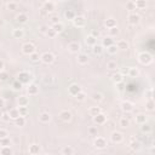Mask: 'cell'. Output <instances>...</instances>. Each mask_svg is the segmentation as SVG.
Returning a JSON list of instances; mask_svg holds the SVG:
<instances>
[{
    "label": "cell",
    "mask_w": 155,
    "mask_h": 155,
    "mask_svg": "<svg viewBox=\"0 0 155 155\" xmlns=\"http://www.w3.org/2000/svg\"><path fill=\"white\" fill-rule=\"evenodd\" d=\"M148 93V99H153V89H149L147 91Z\"/></svg>",
    "instance_id": "6125c7cd"
},
{
    "label": "cell",
    "mask_w": 155,
    "mask_h": 155,
    "mask_svg": "<svg viewBox=\"0 0 155 155\" xmlns=\"http://www.w3.org/2000/svg\"><path fill=\"white\" fill-rule=\"evenodd\" d=\"M85 41H86V44L87 45H90V46H95V45H97V39L95 38V37H92L91 34L90 35H87L86 37V39H85Z\"/></svg>",
    "instance_id": "cb8c5ba5"
},
{
    "label": "cell",
    "mask_w": 155,
    "mask_h": 155,
    "mask_svg": "<svg viewBox=\"0 0 155 155\" xmlns=\"http://www.w3.org/2000/svg\"><path fill=\"white\" fill-rule=\"evenodd\" d=\"M9 79V73L8 72H0V80L1 81H6V80Z\"/></svg>",
    "instance_id": "db71d44e"
},
{
    "label": "cell",
    "mask_w": 155,
    "mask_h": 155,
    "mask_svg": "<svg viewBox=\"0 0 155 155\" xmlns=\"http://www.w3.org/2000/svg\"><path fill=\"white\" fill-rule=\"evenodd\" d=\"M22 84L18 81V80H16V81H13V84H12V87H13V90H16V91H18V90H21L22 89Z\"/></svg>",
    "instance_id": "816d5d0a"
},
{
    "label": "cell",
    "mask_w": 155,
    "mask_h": 155,
    "mask_svg": "<svg viewBox=\"0 0 155 155\" xmlns=\"http://www.w3.org/2000/svg\"><path fill=\"white\" fill-rule=\"evenodd\" d=\"M145 108H147V110L153 112V110H154V108H155L154 101H153V99H148V101H147V103H145Z\"/></svg>",
    "instance_id": "60d3db41"
},
{
    "label": "cell",
    "mask_w": 155,
    "mask_h": 155,
    "mask_svg": "<svg viewBox=\"0 0 155 155\" xmlns=\"http://www.w3.org/2000/svg\"><path fill=\"white\" fill-rule=\"evenodd\" d=\"M105 120H107V115H105V114H103V113H101V114H98V115L93 116V121H95V124H97V125L104 124Z\"/></svg>",
    "instance_id": "4fadbf2b"
},
{
    "label": "cell",
    "mask_w": 155,
    "mask_h": 155,
    "mask_svg": "<svg viewBox=\"0 0 155 155\" xmlns=\"http://www.w3.org/2000/svg\"><path fill=\"white\" fill-rule=\"evenodd\" d=\"M43 10H45L46 12H51L55 10V3L53 1H45L43 4Z\"/></svg>",
    "instance_id": "9a60e30c"
},
{
    "label": "cell",
    "mask_w": 155,
    "mask_h": 155,
    "mask_svg": "<svg viewBox=\"0 0 155 155\" xmlns=\"http://www.w3.org/2000/svg\"><path fill=\"white\" fill-rule=\"evenodd\" d=\"M112 80H113V81L115 83V84H120V83L124 80V76H123V74H121V73H115V74H113Z\"/></svg>",
    "instance_id": "1f68e13d"
},
{
    "label": "cell",
    "mask_w": 155,
    "mask_h": 155,
    "mask_svg": "<svg viewBox=\"0 0 155 155\" xmlns=\"http://www.w3.org/2000/svg\"><path fill=\"white\" fill-rule=\"evenodd\" d=\"M75 12H74L73 10H65L64 11V17L65 19H68V21H73L74 18H75Z\"/></svg>",
    "instance_id": "4316f807"
},
{
    "label": "cell",
    "mask_w": 155,
    "mask_h": 155,
    "mask_svg": "<svg viewBox=\"0 0 155 155\" xmlns=\"http://www.w3.org/2000/svg\"><path fill=\"white\" fill-rule=\"evenodd\" d=\"M37 50H35V46L33 43H25L22 45V52L27 56H30L32 53H34Z\"/></svg>",
    "instance_id": "277c9868"
},
{
    "label": "cell",
    "mask_w": 155,
    "mask_h": 155,
    "mask_svg": "<svg viewBox=\"0 0 155 155\" xmlns=\"http://www.w3.org/2000/svg\"><path fill=\"white\" fill-rule=\"evenodd\" d=\"M89 131H90V133H91V134H95V133H97V130H96V127H91V129H90Z\"/></svg>",
    "instance_id": "be15d7a7"
},
{
    "label": "cell",
    "mask_w": 155,
    "mask_h": 155,
    "mask_svg": "<svg viewBox=\"0 0 155 155\" xmlns=\"http://www.w3.org/2000/svg\"><path fill=\"white\" fill-rule=\"evenodd\" d=\"M3 70H4V62L0 59V72H3Z\"/></svg>",
    "instance_id": "e7e4bbea"
},
{
    "label": "cell",
    "mask_w": 155,
    "mask_h": 155,
    "mask_svg": "<svg viewBox=\"0 0 155 155\" xmlns=\"http://www.w3.org/2000/svg\"><path fill=\"white\" fill-rule=\"evenodd\" d=\"M91 35H92V37H95V38L97 39V38L99 37V30H97V29H93V30H92V33H91Z\"/></svg>",
    "instance_id": "94428289"
},
{
    "label": "cell",
    "mask_w": 155,
    "mask_h": 155,
    "mask_svg": "<svg viewBox=\"0 0 155 155\" xmlns=\"http://www.w3.org/2000/svg\"><path fill=\"white\" fill-rule=\"evenodd\" d=\"M59 118L62 121H64V123H68V121L72 120V113L69 110H62L59 113Z\"/></svg>",
    "instance_id": "8fae6325"
},
{
    "label": "cell",
    "mask_w": 155,
    "mask_h": 155,
    "mask_svg": "<svg viewBox=\"0 0 155 155\" xmlns=\"http://www.w3.org/2000/svg\"><path fill=\"white\" fill-rule=\"evenodd\" d=\"M75 98H76L78 102H83V101H85V98H86V93L84 91H80L78 95L75 96Z\"/></svg>",
    "instance_id": "7dc6e473"
},
{
    "label": "cell",
    "mask_w": 155,
    "mask_h": 155,
    "mask_svg": "<svg viewBox=\"0 0 155 155\" xmlns=\"http://www.w3.org/2000/svg\"><path fill=\"white\" fill-rule=\"evenodd\" d=\"M130 147H131V149H133V150H139V149H141V143H139L134 137H131Z\"/></svg>",
    "instance_id": "44dd1931"
},
{
    "label": "cell",
    "mask_w": 155,
    "mask_h": 155,
    "mask_svg": "<svg viewBox=\"0 0 155 155\" xmlns=\"http://www.w3.org/2000/svg\"><path fill=\"white\" fill-rule=\"evenodd\" d=\"M18 110H19V116H23V118H25V116L29 114L28 107H19V108H18Z\"/></svg>",
    "instance_id": "ab89813d"
},
{
    "label": "cell",
    "mask_w": 155,
    "mask_h": 155,
    "mask_svg": "<svg viewBox=\"0 0 155 155\" xmlns=\"http://www.w3.org/2000/svg\"><path fill=\"white\" fill-rule=\"evenodd\" d=\"M0 155H12V149L10 147H1L0 148Z\"/></svg>",
    "instance_id": "8d00e7d4"
},
{
    "label": "cell",
    "mask_w": 155,
    "mask_h": 155,
    "mask_svg": "<svg viewBox=\"0 0 155 155\" xmlns=\"http://www.w3.org/2000/svg\"><path fill=\"white\" fill-rule=\"evenodd\" d=\"M136 123L138 124V125H143V124H145L147 123V115L145 114H138V115H136Z\"/></svg>",
    "instance_id": "603a6c76"
},
{
    "label": "cell",
    "mask_w": 155,
    "mask_h": 155,
    "mask_svg": "<svg viewBox=\"0 0 155 155\" xmlns=\"http://www.w3.org/2000/svg\"><path fill=\"white\" fill-rule=\"evenodd\" d=\"M134 6H136V9L142 10V9H145L147 3L145 0H137V1H134Z\"/></svg>",
    "instance_id": "f35d334b"
},
{
    "label": "cell",
    "mask_w": 155,
    "mask_h": 155,
    "mask_svg": "<svg viewBox=\"0 0 155 155\" xmlns=\"http://www.w3.org/2000/svg\"><path fill=\"white\" fill-rule=\"evenodd\" d=\"M15 124H16V126H18V127L24 126V125H25V118H23V116L17 118V119L15 120Z\"/></svg>",
    "instance_id": "7bdbcfd3"
},
{
    "label": "cell",
    "mask_w": 155,
    "mask_h": 155,
    "mask_svg": "<svg viewBox=\"0 0 155 155\" xmlns=\"http://www.w3.org/2000/svg\"><path fill=\"white\" fill-rule=\"evenodd\" d=\"M115 45H116L118 50H127V49H129V46H130L129 43H127L126 40H123V39L119 40V41H118Z\"/></svg>",
    "instance_id": "ac0fdd59"
},
{
    "label": "cell",
    "mask_w": 155,
    "mask_h": 155,
    "mask_svg": "<svg viewBox=\"0 0 155 155\" xmlns=\"http://www.w3.org/2000/svg\"><path fill=\"white\" fill-rule=\"evenodd\" d=\"M89 62V56L86 53H79L78 55V63L80 64H86Z\"/></svg>",
    "instance_id": "7402d4cb"
},
{
    "label": "cell",
    "mask_w": 155,
    "mask_h": 155,
    "mask_svg": "<svg viewBox=\"0 0 155 155\" xmlns=\"http://www.w3.org/2000/svg\"><path fill=\"white\" fill-rule=\"evenodd\" d=\"M126 8L129 10H136V6H134V1H127L126 3Z\"/></svg>",
    "instance_id": "6f0895ef"
},
{
    "label": "cell",
    "mask_w": 155,
    "mask_h": 155,
    "mask_svg": "<svg viewBox=\"0 0 155 155\" xmlns=\"http://www.w3.org/2000/svg\"><path fill=\"white\" fill-rule=\"evenodd\" d=\"M45 155H49V154H45Z\"/></svg>",
    "instance_id": "003e7915"
},
{
    "label": "cell",
    "mask_w": 155,
    "mask_h": 155,
    "mask_svg": "<svg viewBox=\"0 0 155 155\" xmlns=\"http://www.w3.org/2000/svg\"><path fill=\"white\" fill-rule=\"evenodd\" d=\"M89 113H90L91 116H96V115H98V114L102 113V109H101V107H91Z\"/></svg>",
    "instance_id": "f1b7e54d"
},
{
    "label": "cell",
    "mask_w": 155,
    "mask_h": 155,
    "mask_svg": "<svg viewBox=\"0 0 155 155\" xmlns=\"http://www.w3.org/2000/svg\"><path fill=\"white\" fill-rule=\"evenodd\" d=\"M107 51H108V53H109V55H115V53L118 52V48H116V45L114 44V45L109 46V48H107Z\"/></svg>",
    "instance_id": "f6af8a7d"
},
{
    "label": "cell",
    "mask_w": 155,
    "mask_h": 155,
    "mask_svg": "<svg viewBox=\"0 0 155 155\" xmlns=\"http://www.w3.org/2000/svg\"><path fill=\"white\" fill-rule=\"evenodd\" d=\"M92 99L95 101V102H101V101L103 99V95L101 92H95L92 95Z\"/></svg>",
    "instance_id": "ee69618b"
},
{
    "label": "cell",
    "mask_w": 155,
    "mask_h": 155,
    "mask_svg": "<svg viewBox=\"0 0 155 155\" xmlns=\"http://www.w3.org/2000/svg\"><path fill=\"white\" fill-rule=\"evenodd\" d=\"M46 35H49L50 38H55L57 35V33L52 29V27H49V29H48V33H46Z\"/></svg>",
    "instance_id": "11a10c76"
},
{
    "label": "cell",
    "mask_w": 155,
    "mask_h": 155,
    "mask_svg": "<svg viewBox=\"0 0 155 155\" xmlns=\"http://www.w3.org/2000/svg\"><path fill=\"white\" fill-rule=\"evenodd\" d=\"M8 137H9V132L4 129H0V139H4V138H8Z\"/></svg>",
    "instance_id": "9f6ffc18"
},
{
    "label": "cell",
    "mask_w": 155,
    "mask_h": 155,
    "mask_svg": "<svg viewBox=\"0 0 155 155\" xmlns=\"http://www.w3.org/2000/svg\"><path fill=\"white\" fill-rule=\"evenodd\" d=\"M138 61H139L141 64L148 65V64H150L153 62V56L149 52H141L138 55Z\"/></svg>",
    "instance_id": "6da1fadb"
},
{
    "label": "cell",
    "mask_w": 155,
    "mask_h": 155,
    "mask_svg": "<svg viewBox=\"0 0 155 155\" xmlns=\"http://www.w3.org/2000/svg\"><path fill=\"white\" fill-rule=\"evenodd\" d=\"M9 115L12 120H16L17 118H19V110L18 108H12V109L9 112Z\"/></svg>",
    "instance_id": "83f0119b"
},
{
    "label": "cell",
    "mask_w": 155,
    "mask_h": 155,
    "mask_svg": "<svg viewBox=\"0 0 155 155\" xmlns=\"http://www.w3.org/2000/svg\"><path fill=\"white\" fill-rule=\"evenodd\" d=\"M108 32H109V37H110V38L116 37V35L119 34V28H118V27H114V28L108 29Z\"/></svg>",
    "instance_id": "bcb514c9"
},
{
    "label": "cell",
    "mask_w": 155,
    "mask_h": 155,
    "mask_svg": "<svg viewBox=\"0 0 155 155\" xmlns=\"http://www.w3.org/2000/svg\"><path fill=\"white\" fill-rule=\"evenodd\" d=\"M29 58H30V61L32 62H39V59H40V55L35 51L34 53H32V55L29 56Z\"/></svg>",
    "instance_id": "681fc988"
},
{
    "label": "cell",
    "mask_w": 155,
    "mask_h": 155,
    "mask_svg": "<svg viewBox=\"0 0 155 155\" xmlns=\"http://www.w3.org/2000/svg\"><path fill=\"white\" fill-rule=\"evenodd\" d=\"M29 104V99L27 96H21L18 97V105L19 107H27Z\"/></svg>",
    "instance_id": "484cf974"
},
{
    "label": "cell",
    "mask_w": 155,
    "mask_h": 155,
    "mask_svg": "<svg viewBox=\"0 0 155 155\" xmlns=\"http://www.w3.org/2000/svg\"><path fill=\"white\" fill-rule=\"evenodd\" d=\"M107 68L109 70H116L118 68V63L115 62V61H109V62L107 63Z\"/></svg>",
    "instance_id": "b9f144b4"
},
{
    "label": "cell",
    "mask_w": 155,
    "mask_h": 155,
    "mask_svg": "<svg viewBox=\"0 0 155 155\" xmlns=\"http://www.w3.org/2000/svg\"><path fill=\"white\" fill-rule=\"evenodd\" d=\"M30 79H32V75H30V73L29 72H19V74L17 75V80L19 83H21L22 85H25V84H29L30 81Z\"/></svg>",
    "instance_id": "7a4b0ae2"
},
{
    "label": "cell",
    "mask_w": 155,
    "mask_h": 155,
    "mask_svg": "<svg viewBox=\"0 0 155 155\" xmlns=\"http://www.w3.org/2000/svg\"><path fill=\"white\" fill-rule=\"evenodd\" d=\"M119 125H120L121 127H129V126H130V120L127 119L126 116L120 118V120H119Z\"/></svg>",
    "instance_id": "836d02e7"
},
{
    "label": "cell",
    "mask_w": 155,
    "mask_h": 155,
    "mask_svg": "<svg viewBox=\"0 0 155 155\" xmlns=\"http://www.w3.org/2000/svg\"><path fill=\"white\" fill-rule=\"evenodd\" d=\"M138 75H139L138 68H136V67H131V68H129V76L130 78H137Z\"/></svg>",
    "instance_id": "4dcf8cb0"
},
{
    "label": "cell",
    "mask_w": 155,
    "mask_h": 155,
    "mask_svg": "<svg viewBox=\"0 0 155 155\" xmlns=\"http://www.w3.org/2000/svg\"><path fill=\"white\" fill-rule=\"evenodd\" d=\"M48 29H49V27H46V25H40V28H39L40 33H43V34H46V33H48Z\"/></svg>",
    "instance_id": "91938a15"
},
{
    "label": "cell",
    "mask_w": 155,
    "mask_h": 155,
    "mask_svg": "<svg viewBox=\"0 0 155 155\" xmlns=\"http://www.w3.org/2000/svg\"><path fill=\"white\" fill-rule=\"evenodd\" d=\"M8 10H11V11H13V10H16L17 9V3H15V1H10V3H8Z\"/></svg>",
    "instance_id": "f907efd6"
},
{
    "label": "cell",
    "mask_w": 155,
    "mask_h": 155,
    "mask_svg": "<svg viewBox=\"0 0 155 155\" xmlns=\"http://www.w3.org/2000/svg\"><path fill=\"white\" fill-rule=\"evenodd\" d=\"M80 91H83V90H81V87H80L78 84H72V85L68 87V92L70 93L72 96H76Z\"/></svg>",
    "instance_id": "30bf717a"
},
{
    "label": "cell",
    "mask_w": 155,
    "mask_h": 155,
    "mask_svg": "<svg viewBox=\"0 0 155 155\" xmlns=\"http://www.w3.org/2000/svg\"><path fill=\"white\" fill-rule=\"evenodd\" d=\"M105 27H107L108 29L114 28V27H118V25H116V19H114V18H108V19H105Z\"/></svg>",
    "instance_id": "f546056e"
},
{
    "label": "cell",
    "mask_w": 155,
    "mask_h": 155,
    "mask_svg": "<svg viewBox=\"0 0 155 155\" xmlns=\"http://www.w3.org/2000/svg\"><path fill=\"white\" fill-rule=\"evenodd\" d=\"M27 92H28L29 96H35V95L39 93V87L35 84H29L28 89H27Z\"/></svg>",
    "instance_id": "7c38bea8"
},
{
    "label": "cell",
    "mask_w": 155,
    "mask_h": 155,
    "mask_svg": "<svg viewBox=\"0 0 155 155\" xmlns=\"http://www.w3.org/2000/svg\"><path fill=\"white\" fill-rule=\"evenodd\" d=\"M114 45V39L110 38V37H105L102 41V46L103 48H109V46Z\"/></svg>",
    "instance_id": "d4e9b609"
},
{
    "label": "cell",
    "mask_w": 155,
    "mask_h": 155,
    "mask_svg": "<svg viewBox=\"0 0 155 155\" xmlns=\"http://www.w3.org/2000/svg\"><path fill=\"white\" fill-rule=\"evenodd\" d=\"M110 139L113 143H121L124 141V134L119 131H114L110 134Z\"/></svg>",
    "instance_id": "8992f818"
},
{
    "label": "cell",
    "mask_w": 155,
    "mask_h": 155,
    "mask_svg": "<svg viewBox=\"0 0 155 155\" xmlns=\"http://www.w3.org/2000/svg\"><path fill=\"white\" fill-rule=\"evenodd\" d=\"M93 145H95L97 149H104L107 147V141L103 137H96L93 141Z\"/></svg>",
    "instance_id": "52a82bcc"
},
{
    "label": "cell",
    "mask_w": 155,
    "mask_h": 155,
    "mask_svg": "<svg viewBox=\"0 0 155 155\" xmlns=\"http://www.w3.org/2000/svg\"><path fill=\"white\" fill-rule=\"evenodd\" d=\"M68 50L73 53H78L80 51V44L76 41H72L68 44Z\"/></svg>",
    "instance_id": "5bb4252c"
},
{
    "label": "cell",
    "mask_w": 155,
    "mask_h": 155,
    "mask_svg": "<svg viewBox=\"0 0 155 155\" xmlns=\"http://www.w3.org/2000/svg\"><path fill=\"white\" fill-rule=\"evenodd\" d=\"M28 19H29V17H28L27 13H18V15L16 16V21L18 23H27Z\"/></svg>",
    "instance_id": "2e32d148"
},
{
    "label": "cell",
    "mask_w": 155,
    "mask_h": 155,
    "mask_svg": "<svg viewBox=\"0 0 155 155\" xmlns=\"http://www.w3.org/2000/svg\"><path fill=\"white\" fill-rule=\"evenodd\" d=\"M1 119H3V121H5V123H9V121L11 120V118H10V115H9V112H3Z\"/></svg>",
    "instance_id": "f5cc1de1"
},
{
    "label": "cell",
    "mask_w": 155,
    "mask_h": 155,
    "mask_svg": "<svg viewBox=\"0 0 155 155\" xmlns=\"http://www.w3.org/2000/svg\"><path fill=\"white\" fill-rule=\"evenodd\" d=\"M5 105V101L3 98H0V108H3Z\"/></svg>",
    "instance_id": "03108f58"
},
{
    "label": "cell",
    "mask_w": 155,
    "mask_h": 155,
    "mask_svg": "<svg viewBox=\"0 0 155 155\" xmlns=\"http://www.w3.org/2000/svg\"><path fill=\"white\" fill-rule=\"evenodd\" d=\"M51 22H52V25L59 23V17L56 16V15H55V16H52V17H51Z\"/></svg>",
    "instance_id": "680465c9"
},
{
    "label": "cell",
    "mask_w": 155,
    "mask_h": 155,
    "mask_svg": "<svg viewBox=\"0 0 155 155\" xmlns=\"http://www.w3.org/2000/svg\"><path fill=\"white\" fill-rule=\"evenodd\" d=\"M12 37L15 39H22L24 37V30L22 28H17V29H13L12 32Z\"/></svg>",
    "instance_id": "d6986e66"
},
{
    "label": "cell",
    "mask_w": 155,
    "mask_h": 155,
    "mask_svg": "<svg viewBox=\"0 0 155 155\" xmlns=\"http://www.w3.org/2000/svg\"><path fill=\"white\" fill-rule=\"evenodd\" d=\"M40 61L45 64H51L55 61V55L52 52H44L43 55H40Z\"/></svg>",
    "instance_id": "3957f363"
},
{
    "label": "cell",
    "mask_w": 155,
    "mask_h": 155,
    "mask_svg": "<svg viewBox=\"0 0 155 155\" xmlns=\"http://www.w3.org/2000/svg\"><path fill=\"white\" fill-rule=\"evenodd\" d=\"M73 23H74V25H75L76 28H83V27H85V24H86V18L84 16H81V15H78V16H75V18L73 19Z\"/></svg>",
    "instance_id": "5b68a950"
},
{
    "label": "cell",
    "mask_w": 155,
    "mask_h": 155,
    "mask_svg": "<svg viewBox=\"0 0 155 155\" xmlns=\"http://www.w3.org/2000/svg\"><path fill=\"white\" fill-rule=\"evenodd\" d=\"M52 29L58 34V33H62V32H63L64 25H63V23H61V22H59V23H57V24H53V25H52Z\"/></svg>",
    "instance_id": "74e56055"
},
{
    "label": "cell",
    "mask_w": 155,
    "mask_h": 155,
    "mask_svg": "<svg viewBox=\"0 0 155 155\" xmlns=\"http://www.w3.org/2000/svg\"><path fill=\"white\" fill-rule=\"evenodd\" d=\"M133 103L130 102V101H125V102L121 103V109H123V112L125 113H131L133 110Z\"/></svg>",
    "instance_id": "9c48e42d"
},
{
    "label": "cell",
    "mask_w": 155,
    "mask_h": 155,
    "mask_svg": "<svg viewBox=\"0 0 155 155\" xmlns=\"http://www.w3.org/2000/svg\"><path fill=\"white\" fill-rule=\"evenodd\" d=\"M74 154V149L70 147V145H65L63 147L62 149V155H73Z\"/></svg>",
    "instance_id": "e575fe53"
},
{
    "label": "cell",
    "mask_w": 155,
    "mask_h": 155,
    "mask_svg": "<svg viewBox=\"0 0 155 155\" xmlns=\"http://www.w3.org/2000/svg\"><path fill=\"white\" fill-rule=\"evenodd\" d=\"M152 126L148 124V123H145V124H143V125H141V131H142L143 133H150L152 132Z\"/></svg>",
    "instance_id": "d590c367"
},
{
    "label": "cell",
    "mask_w": 155,
    "mask_h": 155,
    "mask_svg": "<svg viewBox=\"0 0 155 155\" xmlns=\"http://www.w3.org/2000/svg\"><path fill=\"white\" fill-rule=\"evenodd\" d=\"M127 19H129L130 24L136 25V24H138L141 22V16L138 15V13H136V12H131L129 15V17H127Z\"/></svg>",
    "instance_id": "ba28073f"
},
{
    "label": "cell",
    "mask_w": 155,
    "mask_h": 155,
    "mask_svg": "<svg viewBox=\"0 0 155 155\" xmlns=\"http://www.w3.org/2000/svg\"><path fill=\"white\" fill-rule=\"evenodd\" d=\"M39 119H40V121H41V123L46 124V123H49V121L51 120V114H50V113H48V112H44V113L40 114Z\"/></svg>",
    "instance_id": "ffe728a7"
},
{
    "label": "cell",
    "mask_w": 155,
    "mask_h": 155,
    "mask_svg": "<svg viewBox=\"0 0 155 155\" xmlns=\"http://www.w3.org/2000/svg\"><path fill=\"white\" fill-rule=\"evenodd\" d=\"M0 145L1 147H10L11 145V139L8 138H4V139H0Z\"/></svg>",
    "instance_id": "c3c4849f"
},
{
    "label": "cell",
    "mask_w": 155,
    "mask_h": 155,
    "mask_svg": "<svg viewBox=\"0 0 155 155\" xmlns=\"http://www.w3.org/2000/svg\"><path fill=\"white\" fill-rule=\"evenodd\" d=\"M29 154H32V155H37V154H39L40 153V145L39 144H37V143H33V144H30L29 145Z\"/></svg>",
    "instance_id": "e0dca14e"
},
{
    "label": "cell",
    "mask_w": 155,
    "mask_h": 155,
    "mask_svg": "<svg viewBox=\"0 0 155 155\" xmlns=\"http://www.w3.org/2000/svg\"><path fill=\"white\" fill-rule=\"evenodd\" d=\"M92 51H93V53H95V55H97V56L102 55V53H103V46L97 44V45H95V46H93Z\"/></svg>",
    "instance_id": "d6a6232c"
}]
</instances>
